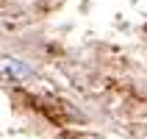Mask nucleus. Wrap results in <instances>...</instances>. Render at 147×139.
<instances>
[{
    "instance_id": "obj_1",
    "label": "nucleus",
    "mask_w": 147,
    "mask_h": 139,
    "mask_svg": "<svg viewBox=\"0 0 147 139\" xmlns=\"http://www.w3.org/2000/svg\"><path fill=\"white\" fill-rule=\"evenodd\" d=\"M3 73L11 75V78H31V70L22 67L20 61H3Z\"/></svg>"
}]
</instances>
